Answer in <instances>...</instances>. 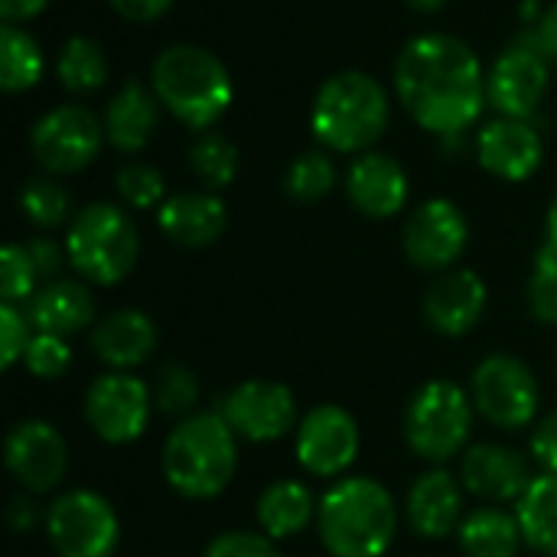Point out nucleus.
I'll use <instances>...</instances> for the list:
<instances>
[{
  "instance_id": "obj_1",
  "label": "nucleus",
  "mask_w": 557,
  "mask_h": 557,
  "mask_svg": "<svg viewBox=\"0 0 557 557\" xmlns=\"http://www.w3.org/2000/svg\"><path fill=\"white\" fill-rule=\"evenodd\" d=\"M395 95L418 127L460 137L486 108V69L450 33H421L395 59Z\"/></svg>"
},
{
  "instance_id": "obj_2",
  "label": "nucleus",
  "mask_w": 557,
  "mask_h": 557,
  "mask_svg": "<svg viewBox=\"0 0 557 557\" xmlns=\"http://www.w3.org/2000/svg\"><path fill=\"white\" fill-rule=\"evenodd\" d=\"M398 503L372 476H343L317 509V535L330 557H385L398 535Z\"/></svg>"
},
{
  "instance_id": "obj_3",
  "label": "nucleus",
  "mask_w": 557,
  "mask_h": 557,
  "mask_svg": "<svg viewBox=\"0 0 557 557\" xmlns=\"http://www.w3.org/2000/svg\"><path fill=\"white\" fill-rule=\"evenodd\" d=\"M160 470L166 486L183 499H215L238 473V437L215 411L180 418L163 441Z\"/></svg>"
},
{
  "instance_id": "obj_4",
  "label": "nucleus",
  "mask_w": 557,
  "mask_h": 557,
  "mask_svg": "<svg viewBox=\"0 0 557 557\" xmlns=\"http://www.w3.org/2000/svg\"><path fill=\"white\" fill-rule=\"evenodd\" d=\"M150 88L160 104L193 131H209L235 98L225 62L193 42L166 46L150 65Z\"/></svg>"
},
{
  "instance_id": "obj_5",
  "label": "nucleus",
  "mask_w": 557,
  "mask_h": 557,
  "mask_svg": "<svg viewBox=\"0 0 557 557\" xmlns=\"http://www.w3.org/2000/svg\"><path fill=\"white\" fill-rule=\"evenodd\" d=\"M392 101L385 85L369 72H336L330 75L310 111L313 137L330 153H369L385 134Z\"/></svg>"
},
{
  "instance_id": "obj_6",
  "label": "nucleus",
  "mask_w": 557,
  "mask_h": 557,
  "mask_svg": "<svg viewBox=\"0 0 557 557\" xmlns=\"http://www.w3.org/2000/svg\"><path fill=\"white\" fill-rule=\"evenodd\" d=\"M65 255L82 281L98 287L121 284L140 258V235L131 212L114 202H88L65 228Z\"/></svg>"
},
{
  "instance_id": "obj_7",
  "label": "nucleus",
  "mask_w": 557,
  "mask_h": 557,
  "mask_svg": "<svg viewBox=\"0 0 557 557\" xmlns=\"http://www.w3.org/2000/svg\"><path fill=\"white\" fill-rule=\"evenodd\" d=\"M473 421H476L473 395L450 379H431L411 395L401 431L414 457L444 467L447 460L467 454L473 437Z\"/></svg>"
},
{
  "instance_id": "obj_8",
  "label": "nucleus",
  "mask_w": 557,
  "mask_h": 557,
  "mask_svg": "<svg viewBox=\"0 0 557 557\" xmlns=\"http://www.w3.org/2000/svg\"><path fill=\"white\" fill-rule=\"evenodd\" d=\"M470 395L476 414L499 431H522L539 421L542 385L516 356H486L470 375Z\"/></svg>"
},
{
  "instance_id": "obj_9",
  "label": "nucleus",
  "mask_w": 557,
  "mask_h": 557,
  "mask_svg": "<svg viewBox=\"0 0 557 557\" xmlns=\"http://www.w3.org/2000/svg\"><path fill=\"white\" fill-rule=\"evenodd\" d=\"M46 539L59 557H111L121 542L114 506L95 490H72L46 509Z\"/></svg>"
},
{
  "instance_id": "obj_10",
  "label": "nucleus",
  "mask_w": 557,
  "mask_h": 557,
  "mask_svg": "<svg viewBox=\"0 0 557 557\" xmlns=\"http://www.w3.org/2000/svg\"><path fill=\"white\" fill-rule=\"evenodd\" d=\"M153 392L140 375L131 372H104L85 392V421L91 434L104 444H134L144 437L153 418Z\"/></svg>"
},
{
  "instance_id": "obj_11",
  "label": "nucleus",
  "mask_w": 557,
  "mask_h": 557,
  "mask_svg": "<svg viewBox=\"0 0 557 557\" xmlns=\"http://www.w3.org/2000/svg\"><path fill=\"white\" fill-rule=\"evenodd\" d=\"M104 144V121L85 104H59L46 111L29 134V150L49 176L82 173Z\"/></svg>"
},
{
  "instance_id": "obj_12",
  "label": "nucleus",
  "mask_w": 557,
  "mask_h": 557,
  "mask_svg": "<svg viewBox=\"0 0 557 557\" xmlns=\"http://www.w3.org/2000/svg\"><path fill=\"white\" fill-rule=\"evenodd\" d=\"M362 447V431L343 405H317L307 411L294 431V454L304 473L317 480H343L356 463Z\"/></svg>"
},
{
  "instance_id": "obj_13",
  "label": "nucleus",
  "mask_w": 557,
  "mask_h": 557,
  "mask_svg": "<svg viewBox=\"0 0 557 557\" xmlns=\"http://www.w3.org/2000/svg\"><path fill=\"white\" fill-rule=\"evenodd\" d=\"M219 414L228 421L235 437L248 444H274L297 431V401L284 382L274 379H245L219 405Z\"/></svg>"
},
{
  "instance_id": "obj_14",
  "label": "nucleus",
  "mask_w": 557,
  "mask_h": 557,
  "mask_svg": "<svg viewBox=\"0 0 557 557\" xmlns=\"http://www.w3.org/2000/svg\"><path fill=\"white\" fill-rule=\"evenodd\" d=\"M548 82L552 62L525 36H519L486 69V104H493L499 117L532 121L548 95Z\"/></svg>"
},
{
  "instance_id": "obj_15",
  "label": "nucleus",
  "mask_w": 557,
  "mask_h": 557,
  "mask_svg": "<svg viewBox=\"0 0 557 557\" xmlns=\"http://www.w3.org/2000/svg\"><path fill=\"white\" fill-rule=\"evenodd\" d=\"M401 245L414 268L444 274L463 258L470 245V222L457 202L428 199L408 215Z\"/></svg>"
},
{
  "instance_id": "obj_16",
  "label": "nucleus",
  "mask_w": 557,
  "mask_h": 557,
  "mask_svg": "<svg viewBox=\"0 0 557 557\" xmlns=\"http://www.w3.org/2000/svg\"><path fill=\"white\" fill-rule=\"evenodd\" d=\"M3 460H7L10 476L29 496L59 490L69 473L65 437L59 434L55 424L39 421V418H26L10 428V434L3 441Z\"/></svg>"
},
{
  "instance_id": "obj_17",
  "label": "nucleus",
  "mask_w": 557,
  "mask_h": 557,
  "mask_svg": "<svg viewBox=\"0 0 557 557\" xmlns=\"http://www.w3.org/2000/svg\"><path fill=\"white\" fill-rule=\"evenodd\" d=\"M532 467L522 450L506 444H473L460 457V483L486 506H516L532 486Z\"/></svg>"
},
{
  "instance_id": "obj_18",
  "label": "nucleus",
  "mask_w": 557,
  "mask_h": 557,
  "mask_svg": "<svg viewBox=\"0 0 557 557\" xmlns=\"http://www.w3.org/2000/svg\"><path fill=\"white\" fill-rule=\"evenodd\" d=\"M476 160L486 173L506 183H525L545 160L542 131L522 117H493L476 134Z\"/></svg>"
},
{
  "instance_id": "obj_19",
  "label": "nucleus",
  "mask_w": 557,
  "mask_h": 557,
  "mask_svg": "<svg viewBox=\"0 0 557 557\" xmlns=\"http://www.w3.org/2000/svg\"><path fill=\"white\" fill-rule=\"evenodd\" d=\"M490 287L470 268H450L437 274V281L424 294V323L437 336H467L486 313Z\"/></svg>"
},
{
  "instance_id": "obj_20",
  "label": "nucleus",
  "mask_w": 557,
  "mask_h": 557,
  "mask_svg": "<svg viewBox=\"0 0 557 557\" xmlns=\"http://www.w3.org/2000/svg\"><path fill=\"white\" fill-rule=\"evenodd\" d=\"M463 483L460 476H454L447 467H431L428 473H421L405 499V519L411 525L414 535L441 542L447 535H457V529L467 519L463 509Z\"/></svg>"
},
{
  "instance_id": "obj_21",
  "label": "nucleus",
  "mask_w": 557,
  "mask_h": 557,
  "mask_svg": "<svg viewBox=\"0 0 557 557\" xmlns=\"http://www.w3.org/2000/svg\"><path fill=\"white\" fill-rule=\"evenodd\" d=\"M408 173L405 166L379 150L359 153L346 173V196L366 219H392L408 202Z\"/></svg>"
},
{
  "instance_id": "obj_22",
  "label": "nucleus",
  "mask_w": 557,
  "mask_h": 557,
  "mask_svg": "<svg viewBox=\"0 0 557 557\" xmlns=\"http://www.w3.org/2000/svg\"><path fill=\"white\" fill-rule=\"evenodd\" d=\"M157 343V323L137 307L111 310L91 326V349L111 372H134L153 356Z\"/></svg>"
},
{
  "instance_id": "obj_23",
  "label": "nucleus",
  "mask_w": 557,
  "mask_h": 557,
  "mask_svg": "<svg viewBox=\"0 0 557 557\" xmlns=\"http://www.w3.org/2000/svg\"><path fill=\"white\" fill-rule=\"evenodd\" d=\"M157 225L173 245L196 251V248H209L222 238V232L228 225V209L209 189L176 193V196H166V202L157 209Z\"/></svg>"
},
{
  "instance_id": "obj_24",
  "label": "nucleus",
  "mask_w": 557,
  "mask_h": 557,
  "mask_svg": "<svg viewBox=\"0 0 557 557\" xmlns=\"http://www.w3.org/2000/svg\"><path fill=\"white\" fill-rule=\"evenodd\" d=\"M160 98L150 85L131 78L124 82L104 108V137L121 153H140L160 124Z\"/></svg>"
},
{
  "instance_id": "obj_25",
  "label": "nucleus",
  "mask_w": 557,
  "mask_h": 557,
  "mask_svg": "<svg viewBox=\"0 0 557 557\" xmlns=\"http://www.w3.org/2000/svg\"><path fill=\"white\" fill-rule=\"evenodd\" d=\"M26 313L36 326V333H52V336H75L85 326L98 323L95 320V297L85 281L72 277H55L46 281L33 300L26 304Z\"/></svg>"
},
{
  "instance_id": "obj_26",
  "label": "nucleus",
  "mask_w": 557,
  "mask_h": 557,
  "mask_svg": "<svg viewBox=\"0 0 557 557\" xmlns=\"http://www.w3.org/2000/svg\"><path fill=\"white\" fill-rule=\"evenodd\" d=\"M317 509H320V499L313 496V490L307 483L274 480L261 490V496L255 503V519L264 535L281 542V539L304 535L317 522Z\"/></svg>"
},
{
  "instance_id": "obj_27",
  "label": "nucleus",
  "mask_w": 557,
  "mask_h": 557,
  "mask_svg": "<svg viewBox=\"0 0 557 557\" xmlns=\"http://www.w3.org/2000/svg\"><path fill=\"white\" fill-rule=\"evenodd\" d=\"M457 542L467 557H519L525 545L516 512H506L503 506H480L467 512L457 529Z\"/></svg>"
},
{
  "instance_id": "obj_28",
  "label": "nucleus",
  "mask_w": 557,
  "mask_h": 557,
  "mask_svg": "<svg viewBox=\"0 0 557 557\" xmlns=\"http://www.w3.org/2000/svg\"><path fill=\"white\" fill-rule=\"evenodd\" d=\"M512 512L525 545L539 555L557 557V473H539Z\"/></svg>"
},
{
  "instance_id": "obj_29",
  "label": "nucleus",
  "mask_w": 557,
  "mask_h": 557,
  "mask_svg": "<svg viewBox=\"0 0 557 557\" xmlns=\"http://www.w3.org/2000/svg\"><path fill=\"white\" fill-rule=\"evenodd\" d=\"M46 72V55L39 49V42L33 39V33H26L16 23H3L0 26V85L10 95L29 91L33 85H39Z\"/></svg>"
},
{
  "instance_id": "obj_30",
  "label": "nucleus",
  "mask_w": 557,
  "mask_h": 557,
  "mask_svg": "<svg viewBox=\"0 0 557 557\" xmlns=\"http://www.w3.org/2000/svg\"><path fill=\"white\" fill-rule=\"evenodd\" d=\"M55 78L72 95H91L108 82V55L91 36H72L55 55Z\"/></svg>"
},
{
  "instance_id": "obj_31",
  "label": "nucleus",
  "mask_w": 557,
  "mask_h": 557,
  "mask_svg": "<svg viewBox=\"0 0 557 557\" xmlns=\"http://www.w3.org/2000/svg\"><path fill=\"white\" fill-rule=\"evenodd\" d=\"M189 170L209 193H219L238 176V147L225 134L202 131V137L189 147Z\"/></svg>"
},
{
  "instance_id": "obj_32",
  "label": "nucleus",
  "mask_w": 557,
  "mask_h": 557,
  "mask_svg": "<svg viewBox=\"0 0 557 557\" xmlns=\"http://www.w3.org/2000/svg\"><path fill=\"white\" fill-rule=\"evenodd\" d=\"M20 212L42 232H52L65 222H72V199L65 193V186L59 180L46 176H33L20 186Z\"/></svg>"
},
{
  "instance_id": "obj_33",
  "label": "nucleus",
  "mask_w": 557,
  "mask_h": 557,
  "mask_svg": "<svg viewBox=\"0 0 557 557\" xmlns=\"http://www.w3.org/2000/svg\"><path fill=\"white\" fill-rule=\"evenodd\" d=\"M336 186V163L330 150H304L284 173V189L297 202H320Z\"/></svg>"
},
{
  "instance_id": "obj_34",
  "label": "nucleus",
  "mask_w": 557,
  "mask_h": 557,
  "mask_svg": "<svg viewBox=\"0 0 557 557\" xmlns=\"http://www.w3.org/2000/svg\"><path fill=\"white\" fill-rule=\"evenodd\" d=\"M153 392V405L157 411L170 414V418H189L196 414L199 405V379L189 366L183 362H166L157 369V379L150 382Z\"/></svg>"
},
{
  "instance_id": "obj_35",
  "label": "nucleus",
  "mask_w": 557,
  "mask_h": 557,
  "mask_svg": "<svg viewBox=\"0 0 557 557\" xmlns=\"http://www.w3.org/2000/svg\"><path fill=\"white\" fill-rule=\"evenodd\" d=\"M39 290V271L26 251V245H3L0 251V304H20L26 307L33 294Z\"/></svg>"
},
{
  "instance_id": "obj_36",
  "label": "nucleus",
  "mask_w": 557,
  "mask_h": 557,
  "mask_svg": "<svg viewBox=\"0 0 557 557\" xmlns=\"http://www.w3.org/2000/svg\"><path fill=\"white\" fill-rule=\"evenodd\" d=\"M117 196L131 209H160L166 202L163 173L150 163H127L117 170Z\"/></svg>"
},
{
  "instance_id": "obj_37",
  "label": "nucleus",
  "mask_w": 557,
  "mask_h": 557,
  "mask_svg": "<svg viewBox=\"0 0 557 557\" xmlns=\"http://www.w3.org/2000/svg\"><path fill=\"white\" fill-rule=\"evenodd\" d=\"M529 310L539 323L557 326V255L542 248L529 277Z\"/></svg>"
},
{
  "instance_id": "obj_38",
  "label": "nucleus",
  "mask_w": 557,
  "mask_h": 557,
  "mask_svg": "<svg viewBox=\"0 0 557 557\" xmlns=\"http://www.w3.org/2000/svg\"><path fill=\"white\" fill-rule=\"evenodd\" d=\"M23 366L33 379H62L72 366V346L65 336H52V333H36L26 346Z\"/></svg>"
},
{
  "instance_id": "obj_39",
  "label": "nucleus",
  "mask_w": 557,
  "mask_h": 557,
  "mask_svg": "<svg viewBox=\"0 0 557 557\" xmlns=\"http://www.w3.org/2000/svg\"><path fill=\"white\" fill-rule=\"evenodd\" d=\"M36 336V326L20 304H0V366L10 372L16 362H23L29 339Z\"/></svg>"
},
{
  "instance_id": "obj_40",
  "label": "nucleus",
  "mask_w": 557,
  "mask_h": 557,
  "mask_svg": "<svg viewBox=\"0 0 557 557\" xmlns=\"http://www.w3.org/2000/svg\"><path fill=\"white\" fill-rule=\"evenodd\" d=\"M202 557H284L277 542L264 532H248V529H232V532H219Z\"/></svg>"
},
{
  "instance_id": "obj_41",
  "label": "nucleus",
  "mask_w": 557,
  "mask_h": 557,
  "mask_svg": "<svg viewBox=\"0 0 557 557\" xmlns=\"http://www.w3.org/2000/svg\"><path fill=\"white\" fill-rule=\"evenodd\" d=\"M529 454L542 473H557V408L542 414L529 434Z\"/></svg>"
},
{
  "instance_id": "obj_42",
  "label": "nucleus",
  "mask_w": 557,
  "mask_h": 557,
  "mask_svg": "<svg viewBox=\"0 0 557 557\" xmlns=\"http://www.w3.org/2000/svg\"><path fill=\"white\" fill-rule=\"evenodd\" d=\"M26 251H29L36 271H39V281H55L59 271H62V264L69 261L65 245H59V242H52V238H46V235L26 242Z\"/></svg>"
},
{
  "instance_id": "obj_43",
  "label": "nucleus",
  "mask_w": 557,
  "mask_h": 557,
  "mask_svg": "<svg viewBox=\"0 0 557 557\" xmlns=\"http://www.w3.org/2000/svg\"><path fill=\"white\" fill-rule=\"evenodd\" d=\"M548 62H557V0L539 13V20L522 33Z\"/></svg>"
},
{
  "instance_id": "obj_44",
  "label": "nucleus",
  "mask_w": 557,
  "mask_h": 557,
  "mask_svg": "<svg viewBox=\"0 0 557 557\" xmlns=\"http://www.w3.org/2000/svg\"><path fill=\"white\" fill-rule=\"evenodd\" d=\"M108 3L114 7L117 16L131 23H153L173 7V0H108Z\"/></svg>"
},
{
  "instance_id": "obj_45",
  "label": "nucleus",
  "mask_w": 557,
  "mask_h": 557,
  "mask_svg": "<svg viewBox=\"0 0 557 557\" xmlns=\"http://www.w3.org/2000/svg\"><path fill=\"white\" fill-rule=\"evenodd\" d=\"M39 519H46V512L39 516V506L33 503V496H13L10 499V509H7V522L16 535L29 532Z\"/></svg>"
},
{
  "instance_id": "obj_46",
  "label": "nucleus",
  "mask_w": 557,
  "mask_h": 557,
  "mask_svg": "<svg viewBox=\"0 0 557 557\" xmlns=\"http://www.w3.org/2000/svg\"><path fill=\"white\" fill-rule=\"evenodd\" d=\"M49 7V0H0V16L3 23H26L33 16H39Z\"/></svg>"
},
{
  "instance_id": "obj_47",
  "label": "nucleus",
  "mask_w": 557,
  "mask_h": 557,
  "mask_svg": "<svg viewBox=\"0 0 557 557\" xmlns=\"http://www.w3.org/2000/svg\"><path fill=\"white\" fill-rule=\"evenodd\" d=\"M542 248H548V251L557 255V196L552 199L548 212H545V245Z\"/></svg>"
},
{
  "instance_id": "obj_48",
  "label": "nucleus",
  "mask_w": 557,
  "mask_h": 557,
  "mask_svg": "<svg viewBox=\"0 0 557 557\" xmlns=\"http://www.w3.org/2000/svg\"><path fill=\"white\" fill-rule=\"evenodd\" d=\"M411 10H418V13H437V10H444L450 0H405Z\"/></svg>"
}]
</instances>
